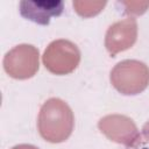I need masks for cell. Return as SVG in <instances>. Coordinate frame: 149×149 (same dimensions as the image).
Listing matches in <instances>:
<instances>
[{"instance_id":"cell-9","label":"cell","mask_w":149,"mask_h":149,"mask_svg":"<svg viewBox=\"0 0 149 149\" xmlns=\"http://www.w3.org/2000/svg\"><path fill=\"white\" fill-rule=\"evenodd\" d=\"M125 7H126V13L128 14H133V15H140L142 13H144L147 10V8L149 7V2H141V1H125L121 2Z\"/></svg>"},{"instance_id":"cell-7","label":"cell","mask_w":149,"mask_h":149,"mask_svg":"<svg viewBox=\"0 0 149 149\" xmlns=\"http://www.w3.org/2000/svg\"><path fill=\"white\" fill-rule=\"evenodd\" d=\"M19 8L24 19L38 24H48L51 17L62 14L64 2L59 0H23Z\"/></svg>"},{"instance_id":"cell-4","label":"cell","mask_w":149,"mask_h":149,"mask_svg":"<svg viewBox=\"0 0 149 149\" xmlns=\"http://www.w3.org/2000/svg\"><path fill=\"white\" fill-rule=\"evenodd\" d=\"M38 50L34 45H16L3 58L5 71L15 79L30 78L38 70Z\"/></svg>"},{"instance_id":"cell-3","label":"cell","mask_w":149,"mask_h":149,"mask_svg":"<svg viewBox=\"0 0 149 149\" xmlns=\"http://www.w3.org/2000/svg\"><path fill=\"white\" fill-rule=\"evenodd\" d=\"M80 52L76 44L68 40L51 42L43 55V64L54 74H68L79 64Z\"/></svg>"},{"instance_id":"cell-10","label":"cell","mask_w":149,"mask_h":149,"mask_svg":"<svg viewBox=\"0 0 149 149\" xmlns=\"http://www.w3.org/2000/svg\"><path fill=\"white\" fill-rule=\"evenodd\" d=\"M128 149H149V142H147V141L142 142L140 140L136 144H134L133 147H129Z\"/></svg>"},{"instance_id":"cell-5","label":"cell","mask_w":149,"mask_h":149,"mask_svg":"<svg viewBox=\"0 0 149 149\" xmlns=\"http://www.w3.org/2000/svg\"><path fill=\"white\" fill-rule=\"evenodd\" d=\"M98 128L111 141L125 144L128 148L133 147L141 140V135L136 125L130 118L126 115H106L98 122Z\"/></svg>"},{"instance_id":"cell-12","label":"cell","mask_w":149,"mask_h":149,"mask_svg":"<svg viewBox=\"0 0 149 149\" xmlns=\"http://www.w3.org/2000/svg\"><path fill=\"white\" fill-rule=\"evenodd\" d=\"M12 149H38L34 146H30V144H19V146H15L13 147Z\"/></svg>"},{"instance_id":"cell-11","label":"cell","mask_w":149,"mask_h":149,"mask_svg":"<svg viewBox=\"0 0 149 149\" xmlns=\"http://www.w3.org/2000/svg\"><path fill=\"white\" fill-rule=\"evenodd\" d=\"M142 136H143L144 141L149 142V121H148V122L143 126V128H142Z\"/></svg>"},{"instance_id":"cell-1","label":"cell","mask_w":149,"mask_h":149,"mask_svg":"<svg viewBox=\"0 0 149 149\" xmlns=\"http://www.w3.org/2000/svg\"><path fill=\"white\" fill-rule=\"evenodd\" d=\"M73 122V113L69 105L58 98H51L42 105L37 126L45 141L59 143L71 135Z\"/></svg>"},{"instance_id":"cell-8","label":"cell","mask_w":149,"mask_h":149,"mask_svg":"<svg viewBox=\"0 0 149 149\" xmlns=\"http://www.w3.org/2000/svg\"><path fill=\"white\" fill-rule=\"evenodd\" d=\"M106 1H73L74 10L83 17L97 15L105 7Z\"/></svg>"},{"instance_id":"cell-6","label":"cell","mask_w":149,"mask_h":149,"mask_svg":"<svg viewBox=\"0 0 149 149\" xmlns=\"http://www.w3.org/2000/svg\"><path fill=\"white\" fill-rule=\"evenodd\" d=\"M137 37V23L134 17H127L112 24L105 37L107 51L115 56L116 54L129 49Z\"/></svg>"},{"instance_id":"cell-2","label":"cell","mask_w":149,"mask_h":149,"mask_svg":"<svg viewBox=\"0 0 149 149\" xmlns=\"http://www.w3.org/2000/svg\"><path fill=\"white\" fill-rule=\"evenodd\" d=\"M111 83L122 94H139L149 84V68L140 61H122L111 71Z\"/></svg>"}]
</instances>
